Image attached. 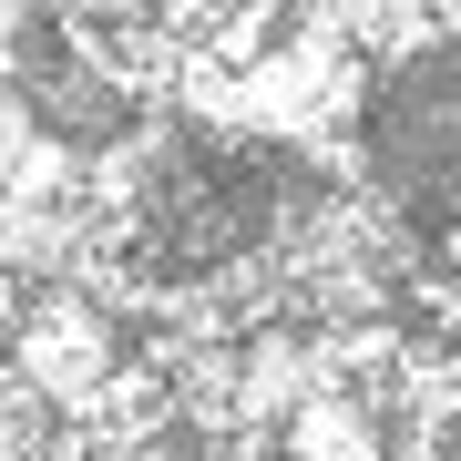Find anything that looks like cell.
Wrapping results in <instances>:
<instances>
[{
  "label": "cell",
  "instance_id": "2",
  "mask_svg": "<svg viewBox=\"0 0 461 461\" xmlns=\"http://www.w3.org/2000/svg\"><path fill=\"white\" fill-rule=\"evenodd\" d=\"M21 308H32V287H21L11 267H0V348H11V329H21Z\"/></svg>",
  "mask_w": 461,
  "mask_h": 461
},
{
  "label": "cell",
  "instance_id": "1",
  "mask_svg": "<svg viewBox=\"0 0 461 461\" xmlns=\"http://www.w3.org/2000/svg\"><path fill=\"white\" fill-rule=\"evenodd\" d=\"M0 369H11L51 420L83 430L103 400L123 390V329H113V308H103V287H41L32 308H21L11 348H0Z\"/></svg>",
  "mask_w": 461,
  "mask_h": 461
}]
</instances>
